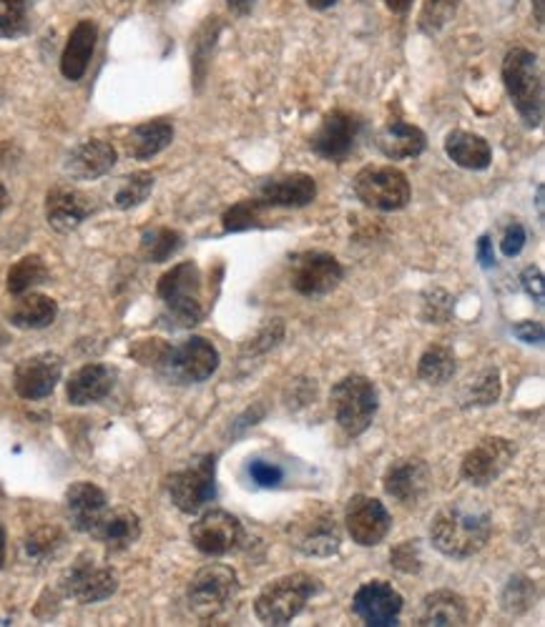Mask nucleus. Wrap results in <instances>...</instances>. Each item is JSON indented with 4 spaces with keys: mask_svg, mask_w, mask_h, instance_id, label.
Returning a JSON list of instances; mask_svg holds the SVG:
<instances>
[{
    "mask_svg": "<svg viewBox=\"0 0 545 627\" xmlns=\"http://www.w3.org/2000/svg\"><path fill=\"white\" fill-rule=\"evenodd\" d=\"M493 535L491 510L480 502L458 500L447 504L430 523V542L453 560H468L485 548Z\"/></svg>",
    "mask_w": 545,
    "mask_h": 627,
    "instance_id": "obj_1",
    "label": "nucleus"
},
{
    "mask_svg": "<svg viewBox=\"0 0 545 627\" xmlns=\"http://www.w3.org/2000/svg\"><path fill=\"white\" fill-rule=\"evenodd\" d=\"M503 84L528 128L543 124V76L538 55L528 48H512L503 59Z\"/></svg>",
    "mask_w": 545,
    "mask_h": 627,
    "instance_id": "obj_2",
    "label": "nucleus"
},
{
    "mask_svg": "<svg viewBox=\"0 0 545 627\" xmlns=\"http://www.w3.org/2000/svg\"><path fill=\"white\" fill-rule=\"evenodd\" d=\"M159 299L164 301V322L174 329H189L205 319L201 272L194 262L176 264L159 279Z\"/></svg>",
    "mask_w": 545,
    "mask_h": 627,
    "instance_id": "obj_3",
    "label": "nucleus"
},
{
    "mask_svg": "<svg viewBox=\"0 0 545 627\" xmlns=\"http://www.w3.org/2000/svg\"><path fill=\"white\" fill-rule=\"evenodd\" d=\"M320 590L322 585L314 575L292 573L276 577L274 582L267 585V588L257 594L255 615L259 617V623L272 627L289 625Z\"/></svg>",
    "mask_w": 545,
    "mask_h": 627,
    "instance_id": "obj_4",
    "label": "nucleus"
},
{
    "mask_svg": "<svg viewBox=\"0 0 545 627\" xmlns=\"http://www.w3.org/2000/svg\"><path fill=\"white\" fill-rule=\"evenodd\" d=\"M330 406L335 422L347 437H360L372 427L380 410V394L375 381L362 374H349L332 387Z\"/></svg>",
    "mask_w": 545,
    "mask_h": 627,
    "instance_id": "obj_5",
    "label": "nucleus"
},
{
    "mask_svg": "<svg viewBox=\"0 0 545 627\" xmlns=\"http://www.w3.org/2000/svg\"><path fill=\"white\" fill-rule=\"evenodd\" d=\"M289 544L307 557H332L342 544L335 510L327 504H309L287 525Z\"/></svg>",
    "mask_w": 545,
    "mask_h": 627,
    "instance_id": "obj_6",
    "label": "nucleus"
},
{
    "mask_svg": "<svg viewBox=\"0 0 545 627\" xmlns=\"http://www.w3.org/2000/svg\"><path fill=\"white\" fill-rule=\"evenodd\" d=\"M239 592V577L230 565H207L191 577L186 602L199 620H214L224 615Z\"/></svg>",
    "mask_w": 545,
    "mask_h": 627,
    "instance_id": "obj_7",
    "label": "nucleus"
},
{
    "mask_svg": "<svg viewBox=\"0 0 545 627\" xmlns=\"http://www.w3.org/2000/svg\"><path fill=\"white\" fill-rule=\"evenodd\" d=\"M157 369L174 385H199L219 369V352L205 337H189L161 354Z\"/></svg>",
    "mask_w": 545,
    "mask_h": 627,
    "instance_id": "obj_8",
    "label": "nucleus"
},
{
    "mask_svg": "<svg viewBox=\"0 0 545 627\" xmlns=\"http://www.w3.org/2000/svg\"><path fill=\"white\" fill-rule=\"evenodd\" d=\"M171 502L186 515H197L216 497V457L201 454L169 477Z\"/></svg>",
    "mask_w": 545,
    "mask_h": 627,
    "instance_id": "obj_9",
    "label": "nucleus"
},
{
    "mask_svg": "<svg viewBox=\"0 0 545 627\" xmlns=\"http://www.w3.org/2000/svg\"><path fill=\"white\" fill-rule=\"evenodd\" d=\"M352 186L355 197L375 211H400L412 197L408 176L395 166H364Z\"/></svg>",
    "mask_w": 545,
    "mask_h": 627,
    "instance_id": "obj_10",
    "label": "nucleus"
},
{
    "mask_svg": "<svg viewBox=\"0 0 545 627\" xmlns=\"http://www.w3.org/2000/svg\"><path fill=\"white\" fill-rule=\"evenodd\" d=\"M345 268L327 251H302L289 259V287L302 297H324L339 287Z\"/></svg>",
    "mask_w": 545,
    "mask_h": 627,
    "instance_id": "obj_11",
    "label": "nucleus"
},
{
    "mask_svg": "<svg viewBox=\"0 0 545 627\" xmlns=\"http://www.w3.org/2000/svg\"><path fill=\"white\" fill-rule=\"evenodd\" d=\"M63 592L80 605L109 600L119 590V575L91 555H80L61 577Z\"/></svg>",
    "mask_w": 545,
    "mask_h": 627,
    "instance_id": "obj_12",
    "label": "nucleus"
},
{
    "mask_svg": "<svg viewBox=\"0 0 545 627\" xmlns=\"http://www.w3.org/2000/svg\"><path fill=\"white\" fill-rule=\"evenodd\" d=\"M512 460H516V444L506 437H485L468 450L460 462V477L473 487H487L498 482Z\"/></svg>",
    "mask_w": 545,
    "mask_h": 627,
    "instance_id": "obj_13",
    "label": "nucleus"
},
{
    "mask_svg": "<svg viewBox=\"0 0 545 627\" xmlns=\"http://www.w3.org/2000/svg\"><path fill=\"white\" fill-rule=\"evenodd\" d=\"M362 118L352 111H330L327 116L322 118L320 128H317L314 136L309 138V146L317 156L324 161H335L342 164L349 153L355 151L357 138L362 134Z\"/></svg>",
    "mask_w": 545,
    "mask_h": 627,
    "instance_id": "obj_14",
    "label": "nucleus"
},
{
    "mask_svg": "<svg viewBox=\"0 0 545 627\" xmlns=\"http://www.w3.org/2000/svg\"><path fill=\"white\" fill-rule=\"evenodd\" d=\"M244 540L239 517L226 510H209L191 525V544L201 555L224 557L234 552Z\"/></svg>",
    "mask_w": 545,
    "mask_h": 627,
    "instance_id": "obj_15",
    "label": "nucleus"
},
{
    "mask_svg": "<svg viewBox=\"0 0 545 627\" xmlns=\"http://www.w3.org/2000/svg\"><path fill=\"white\" fill-rule=\"evenodd\" d=\"M345 527L352 542L362 548H375L393 529V515L377 497L355 494L345 507Z\"/></svg>",
    "mask_w": 545,
    "mask_h": 627,
    "instance_id": "obj_16",
    "label": "nucleus"
},
{
    "mask_svg": "<svg viewBox=\"0 0 545 627\" xmlns=\"http://www.w3.org/2000/svg\"><path fill=\"white\" fill-rule=\"evenodd\" d=\"M382 487L405 507H418L433 492V469L420 457H402L385 469Z\"/></svg>",
    "mask_w": 545,
    "mask_h": 627,
    "instance_id": "obj_17",
    "label": "nucleus"
},
{
    "mask_svg": "<svg viewBox=\"0 0 545 627\" xmlns=\"http://www.w3.org/2000/svg\"><path fill=\"white\" fill-rule=\"evenodd\" d=\"M63 377V360L53 352L34 354L23 360L13 372V389L21 399H46L53 394Z\"/></svg>",
    "mask_w": 545,
    "mask_h": 627,
    "instance_id": "obj_18",
    "label": "nucleus"
},
{
    "mask_svg": "<svg viewBox=\"0 0 545 627\" xmlns=\"http://www.w3.org/2000/svg\"><path fill=\"white\" fill-rule=\"evenodd\" d=\"M352 610L364 625L389 627L397 625L402 613V594L385 580L364 582L352 598Z\"/></svg>",
    "mask_w": 545,
    "mask_h": 627,
    "instance_id": "obj_19",
    "label": "nucleus"
},
{
    "mask_svg": "<svg viewBox=\"0 0 545 627\" xmlns=\"http://www.w3.org/2000/svg\"><path fill=\"white\" fill-rule=\"evenodd\" d=\"M96 211L94 199L88 193L71 189V186H55L46 197V218L48 226L59 234L76 231Z\"/></svg>",
    "mask_w": 545,
    "mask_h": 627,
    "instance_id": "obj_20",
    "label": "nucleus"
},
{
    "mask_svg": "<svg viewBox=\"0 0 545 627\" xmlns=\"http://www.w3.org/2000/svg\"><path fill=\"white\" fill-rule=\"evenodd\" d=\"M257 199L262 201L267 209H302L317 199V181L309 174H302V171L264 178L257 189Z\"/></svg>",
    "mask_w": 545,
    "mask_h": 627,
    "instance_id": "obj_21",
    "label": "nucleus"
},
{
    "mask_svg": "<svg viewBox=\"0 0 545 627\" xmlns=\"http://www.w3.org/2000/svg\"><path fill=\"white\" fill-rule=\"evenodd\" d=\"M63 507H66V517L76 532L91 535V529L109 507V500H106L101 487H96L94 482H76L66 490Z\"/></svg>",
    "mask_w": 545,
    "mask_h": 627,
    "instance_id": "obj_22",
    "label": "nucleus"
},
{
    "mask_svg": "<svg viewBox=\"0 0 545 627\" xmlns=\"http://www.w3.org/2000/svg\"><path fill=\"white\" fill-rule=\"evenodd\" d=\"M116 149L109 141L91 138V141L78 143L66 159V174L76 181H94L109 174L116 166Z\"/></svg>",
    "mask_w": 545,
    "mask_h": 627,
    "instance_id": "obj_23",
    "label": "nucleus"
},
{
    "mask_svg": "<svg viewBox=\"0 0 545 627\" xmlns=\"http://www.w3.org/2000/svg\"><path fill=\"white\" fill-rule=\"evenodd\" d=\"M91 535L106 550L124 552L132 548L134 542H138V537H141V519H138L136 512H132L128 507H113V510L106 507L101 519L91 529Z\"/></svg>",
    "mask_w": 545,
    "mask_h": 627,
    "instance_id": "obj_24",
    "label": "nucleus"
},
{
    "mask_svg": "<svg viewBox=\"0 0 545 627\" xmlns=\"http://www.w3.org/2000/svg\"><path fill=\"white\" fill-rule=\"evenodd\" d=\"M116 385V372L106 364H86L71 374L66 397L73 406L96 404L111 394Z\"/></svg>",
    "mask_w": 545,
    "mask_h": 627,
    "instance_id": "obj_25",
    "label": "nucleus"
},
{
    "mask_svg": "<svg viewBox=\"0 0 545 627\" xmlns=\"http://www.w3.org/2000/svg\"><path fill=\"white\" fill-rule=\"evenodd\" d=\"M468 623V602L453 590H435L422 598L418 613H414V625L425 627H450Z\"/></svg>",
    "mask_w": 545,
    "mask_h": 627,
    "instance_id": "obj_26",
    "label": "nucleus"
},
{
    "mask_svg": "<svg viewBox=\"0 0 545 627\" xmlns=\"http://www.w3.org/2000/svg\"><path fill=\"white\" fill-rule=\"evenodd\" d=\"M96 40H99V26L94 21H80L71 30L66 51L61 55V73L66 80H80L86 76L88 63L94 59Z\"/></svg>",
    "mask_w": 545,
    "mask_h": 627,
    "instance_id": "obj_27",
    "label": "nucleus"
},
{
    "mask_svg": "<svg viewBox=\"0 0 545 627\" xmlns=\"http://www.w3.org/2000/svg\"><path fill=\"white\" fill-rule=\"evenodd\" d=\"M377 149L382 156L393 161L418 159L428 149V138L418 126L405 124V121H389L387 126L380 128Z\"/></svg>",
    "mask_w": 545,
    "mask_h": 627,
    "instance_id": "obj_28",
    "label": "nucleus"
},
{
    "mask_svg": "<svg viewBox=\"0 0 545 627\" xmlns=\"http://www.w3.org/2000/svg\"><path fill=\"white\" fill-rule=\"evenodd\" d=\"M445 153L453 159L455 166L468 171H485L493 161V149L483 136L473 131H460L455 128L445 136Z\"/></svg>",
    "mask_w": 545,
    "mask_h": 627,
    "instance_id": "obj_29",
    "label": "nucleus"
},
{
    "mask_svg": "<svg viewBox=\"0 0 545 627\" xmlns=\"http://www.w3.org/2000/svg\"><path fill=\"white\" fill-rule=\"evenodd\" d=\"M174 141V126L166 118L146 121V124L134 126L126 136V153L136 161H146L159 156Z\"/></svg>",
    "mask_w": 545,
    "mask_h": 627,
    "instance_id": "obj_30",
    "label": "nucleus"
},
{
    "mask_svg": "<svg viewBox=\"0 0 545 627\" xmlns=\"http://www.w3.org/2000/svg\"><path fill=\"white\" fill-rule=\"evenodd\" d=\"M59 316V304L46 294H21L11 309V324L18 329H46Z\"/></svg>",
    "mask_w": 545,
    "mask_h": 627,
    "instance_id": "obj_31",
    "label": "nucleus"
},
{
    "mask_svg": "<svg viewBox=\"0 0 545 627\" xmlns=\"http://www.w3.org/2000/svg\"><path fill=\"white\" fill-rule=\"evenodd\" d=\"M458 372V364H455V354L450 347L445 344H433L425 349V354L420 356L418 362V374L422 381L433 387H445L447 381L455 377Z\"/></svg>",
    "mask_w": 545,
    "mask_h": 627,
    "instance_id": "obj_32",
    "label": "nucleus"
},
{
    "mask_svg": "<svg viewBox=\"0 0 545 627\" xmlns=\"http://www.w3.org/2000/svg\"><path fill=\"white\" fill-rule=\"evenodd\" d=\"M48 281V266L40 256H23L21 262H15L8 272V291L13 297L28 294L30 289L38 287V284Z\"/></svg>",
    "mask_w": 545,
    "mask_h": 627,
    "instance_id": "obj_33",
    "label": "nucleus"
},
{
    "mask_svg": "<svg viewBox=\"0 0 545 627\" xmlns=\"http://www.w3.org/2000/svg\"><path fill=\"white\" fill-rule=\"evenodd\" d=\"M66 544V535H63L61 527L46 525L38 527L30 532L26 540H23V555L30 562H48L53 560Z\"/></svg>",
    "mask_w": 545,
    "mask_h": 627,
    "instance_id": "obj_34",
    "label": "nucleus"
},
{
    "mask_svg": "<svg viewBox=\"0 0 545 627\" xmlns=\"http://www.w3.org/2000/svg\"><path fill=\"white\" fill-rule=\"evenodd\" d=\"M184 247V236L166 229V226H159V229H149L141 236V254L146 262L161 264L176 254L178 249Z\"/></svg>",
    "mask_w": 545,
    "mask_h": 627,
    "instance_id": "obj_35",
    "label": "nucleus"
},
{
    "mask_svg": "<svg viewBox=\"0 0 545 627\" xmlns=\"http://www.w3.org/2000/svg\"><path fill=\"white\" fill-rule=\"evenodd\" d=\"M153 191V174L149 171H136V174L126 176L121 186L113 193V206L126 211V209H134L138 203H144L149 199V193Z\"/></svg>",
    "mask_w": 545,
    "mask_h": 627,
    "instance_id": "obj_36",
    "label": "nucleus"
},
{
    "mask_svg": "<svg viewBox=\"0 0 545 627\" xmlns=\"http://www.w3.org/2000/svg\"><path fill=\"white\" fill-rule=\"evenodd\" d=\"M264 209L267 206L259 199H244L239 203H234V206L226 211L222 218L224 231L237 234V231L257 229V226H262L264 222Z\"/></svg>",
    "mask_w": 545,
    "mask_h": 627,
    "instance_id": "obj_37",
    "label": "nucleus"
},
{
    "mask_svg": "<svg viewBox=\"0 0 545 627\" xmlns=\"http://www.w3.org/2000/svg\"><path fill=\"white\" fill-rule=\"evenodd\" d=\"M30 30V13L26 0H0V38L13 40Z\"/></svg>",
    "mask_w": 545,
    "mask_h": 627,
    "instance_id": "obj_38",
    "label": "nucleus"
},
{
    "mask_svg": "<svg viewBox=\"0 0 545 627\" xmlns=\"http://www.w3.org/2000/svg\"><path fill=\"white\" fill-rule=\"evenodd\" d=\"M458 5H460V0H425L420 11V21H418L422 34H428V36L441 34L447 23L455 18Z\"/></svg>",
    "mask_w": 545,
    "mask_h": 627,
    "instance_id": "obj_39",
    "label": "nucleus"
},
{
    "mask_svg": "<svg viewBox=\"0 0 545 627\" xmlns=\"http://www.w3.org/2000/svg\"><path fill=\"white\" fill-rule=\"evenodd\" d=\"M500 397V372L498 369H483L470 379L466 389V404L473 406H491L498 402Z\"/></svg>",
    "mask_w": 545,
    "mask_h": 627,
    "instance_id": "obj_40",
    "label": "nucleus"
},
{
    "mask_svg": "<svg viewBox=\"0 0 545 627\" xmlns=\"http://www.w3.org/2000/svg\"><path fill=\"white\" fill-rule=\"evenodd\" d=\"M503 610L512 615L525 613L535 600V588L528 577H510L506 590H503Z\"/></svg>",
    "mask_w": 545,
    "mask_h": 627,
    "instance_id": "obj_41",
    "label": "nucleus"
},
{
    "mask_svg": "<svg viewBox=\"0 0 545 627\" xmlns=\"http://www.w3.org/2000/svg\"><path fill=\"white\" fill-rule=\"evenodd\" d=\"M389 565L405 575H418L422 569L420 540H405L389 552Z\"/></svg>",
    "mask_w": 545,
    "mask_h": 627,
    "instance_id": "obj_42",
    "label": "nucleus"
},
{
    "mask_svg": "<svg viewBox=\"0 0 545 627\" xmlns=\"http://www.w3.org/2000/svg\"><path fill=\"white\" fill-rule=\"evenodd\" d=\"M219 36V18H209L205 26L199 28L197 40H194V66H197V78H201V66L209 63V53L214 48V40Z\"/></svg>",
    "mask_w": 545,
    "mask_h": 627,
    "instance_id": "obj_43",
    "label": "nucleus"
},
{
    "mask_svg": "<svg viewBox=\"0 0 545 627\" xmlns=\"http://www.w3.org/2000/svg\"><path fill=\"white\" fill-rule=\"evenodd\" d=\"M247 469H249L251 482L264 487V490H274V487H280L284 479L282 467H276L274 462H267V460H251Z\"/></svg>",
    "mask_w": 545,
    "mask_h": 627,
    "instance_id": "obj_44",
    "label": "nucleus"
},
{
    "mask_svg": "<svg viewBox=\"0 0 545 627\" xmlns=\"http://www.w3.org/2000/svg\"><path fill=\"white\" fill-rule=\"evenodd\" d=\"M525 241H528V234L523 229V224H510L506 234H503V241H500V249H503V254L506 256H518L520 251H523L525 247Z\"/></svg>",
    "mask_w": 545,
    "mask_h": 627,
    "instance_id": "obj_45",
    "label": "nucleus"
},
{
    "mask_svg": "<svg viewBox=\"0 0 545 627\" xmlns=\"http://www.w3.org/2000/svg\"><path fill=\"white\" fill-rule=\"evenodd\" d=\"M520 279H523V289L528 291V297H533L541 304V301H543V272H541V268L538 266H528Z\"/></svg>",
    "mask_w": 545,
    "mask_h": 627,
    "instance_id": "obj_46",
    "label": "nucleus"
},
{
    "mask_svg": "<svg viewBox=\"0 0 545 627\" xmlns=\"http://www.w3.org/2000/svg\"><path fill=\"white\" fill-rule=\"evenodd\" d=\"M512 334L525 344H543V324L541 322H520L512 327Z\"/></svg>",
    "mask_w": 545,
    "mask_h": 627,
    "instance_id": "obj_47",
    "label": "nucleus"
},
{
    "mask_svg": "<svg viewBox=\"0 0 545 627\" xmlns=\"http://www.w3.org/2000/svg\"><path fill=\"white\" fill-rule=\"evenodd\" d=\"M478 262L483 268H491L495 264V251H493V241L491 236H480L478 239Z\"/></svg>",
    "mask_w": 545,
    "mask_h": 627,
    "instance_id": "obj_48",
    "label": "nucleus"
},
{
    "mask_svg": "<svg viewBox=\"0 0 545 627\" xmlns=\"http://www.w3.org/2000/svg\"><path fill=\"white\" fill-rule=\"evenodd\" d=\"M226 5H230V11H232V13H237V15H249L251 11H255L257 0H226Z\"/></svg>",
    "mask_w": 545,
    "mask_h": 627,
    "instance_id": "obj_49",
    "label": "nucleus"
},
{
    "mask_svg": "<svg viewBox=\"0 0 545 627\" xmlns=\"http://www.w3.org/2000/svg\"><path fill=\"white\" fill-rule=\"evenodd\" d=\"M385 5H387L389 11H393V13L402 15V13H408V11H410L412 0H385Z\"/></svg>",
    "mask_w": 545,
    "mask_h": 627,
    "instance_id": "obj_50",
    "label": "nucleus"
},
{
    "mask_svg": "<svg viewBox=\"0 0 545 627\" xmlns=\"http://www.w3.org/2000/svg\"><path fill=\"white\" fill-rule=\"evenodd\" d=\"M339 0H307V5L312 8V11H330V8H335Z\"/></svg>",
    "mask_w": 545,
    "mask_h": 627,
    "instance_id": "obj_51",
    "label": "nucleus"
},
{
    "mask_svg": "<svg viewBox=\"0 0 545 627\" xmlns=\"http://www.w3.org/2000/svg\"><path fill=\"white\" fill-rule=\"evenodd\" d=\"M5 565V529L0 527V569Z\"/></svg>",
    "mask_w": 545,
    "mask_h": 627,
    "instance_id": "obj_52",
    "label": "nucleus"
},
{
    "mask_svg": "<svg viewBox=\"0 0 545 627\" xmlns=\"http://www.w3.org/2000/svg\"><path fill=\"white\" fill-rule=\"evenodd\" d=\"M535 5V21H538V26L543 28V21H545V13H543V0H533Z\"/></svg>",
    "mask_w": 545,
    "mask_h": 627,
    "instance_id": "obj_53",
    "label": "nucleus"
},
{
    "mask_svg": "<svg viewBox=\"0 0 545 627\" xmlns=\"http://www.w3.org/2000/svg\"><path fill=\"white\" fill-rule=\"evenodd\" d=\"M5 206H8V189L3 184H0V214H3Z\"/></svg>",
    "mask_w": 545,
    "mask_h": 627,
    "instance_id": "obj_54",
    "label": "nucleus"
},
{
    "mask_svg": "<svg viewBox=\"0 0 545 627\" xmlns=\"http://www.w3.org/2000/svg\"><path fill=\"white\" fill-rule=\"evenodd\" d=\"M538 211H541V216H543V186H538Z\"/></svg>",
    "mask_w": 545,
    "mask_h": 627,
    "instance_id": "obj_55",
    "label": "nucleus"
}]
</instances>
